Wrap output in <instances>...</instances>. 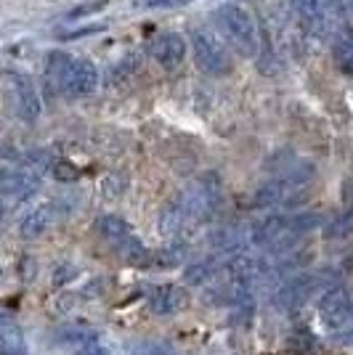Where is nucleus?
Masks as SVG:
<instances>
[{
  "label": "nucleus",
  "instance_id": "2eb2a0df",
  "mask_svg": "<svg viewBox=\"0 0 353 355\" xmlns=\"http://www.w3.org/2000/svg\"><path fill=\"white\" fill-rule=\"evenodd\" d=\"M96 231H99L104 241H109L115 250L125 247L133 239L131 225H128V220H122L120 215H101V218L96 220Z\"/></svg>",
  "mask_w": 353,
  "mask_h": 355
},
{
  "label": "nucleus",
  "instance_id": "4be33fe9",
  "mask_svg": "<svg viewBox=\"0 0 353 355\" xmlns=\"http://www.w3.org/2000/svg\"><path fill=\"white\" fill-rule=\"evenodd\" d=\"M51 170H54L56 180H61V183H72V180H77V178H80L77 167H72V164L64 162V159H59L56 164H51Z\"/></svg>",
  "mask_w": 353,
  "mask_h": 355
},
{
  "label": "nucleus",
  "instance_id": "6ab92c4d",
  "mask_svg": "<svg viewBox=\"0 0 353 355\" xmlns=\"http://www.w3.org/2000/svg\"><path fill=\"white\" fill-rule=\"evenodd\" d=\"M128 355H178V350L165 340H133L125 345Z\"/></svg>",
  "mask_w": 353,
  "mask_h": 355
},
{
  "label": "nucleus",
  "instance_id": "1a4fd4ad",
  "mask_svg": "<svg viewBox=\"0 0 353 355\" xmlns=\"http://www.w3.org/2000/svg\"><path fill=\"white\" fill-rule=\"evenodd\" d=\"M69 212L67 207V199H54V202H43L38 207H32L22 223H19V234L24 239H38L43 236L45 231H51L56 223Z\"/></svg>",
  "mask_w": 353,
  "mask_h": 355
},
{
  "label": "nucleus",
  "instance_id": "20e7f679",
  "mask_svg": "<svg viewBox=\"0 0 353 355\" xmlns=\"http://www.w3.org/2000/svg\"><path fill=\"white\" fill-rule=\"evenodd\" d=\"M313 175H316L313 164H297L293 170L265 180L252 196V205L255 207H290V205H297L311 191Z\"/></svg>",
  "mask_w": 353,
  "mask_h": 355
},
{
  "label": "nucleus",
  "instance_id": "f03ea898",
  "mask_svg": "<svg viewBox=\"0 0 353 355\" xmlns=\"http://www.w3.org/2000/svg\"><path fill=\"white\" fill-rule=\"evenodd\" d=\"M213 19L218 24V35H221L226 43L234 48L236 53L247 56V59H258L261 53V30H258V21L252 16L250 8L239 6V3H221Z\"/></svg>",
  "mask_w": 353,
  "mask_h": 355
},
{
  "label": "nucleus",
  "instance_id": "6e6552de",
  "mask_svg": "<svg viewBox=\"0 0 353 355\" xmlns=\"http://www.w3.org/2000/svg\"><path fill=\"white\" fill-rule=\"evenodd\" d=\"M353 315V295L345 286H329L324 297L319 300V318H322L324 329L329 331H340L343 326L351 321Z\"/></svg>",
  "mask_w": 353,
  "mask_h": 355
},
{
  "label": "nucleus",
  "instance_id": "39448f33",
  "mask_svg": "<svg viewBox=\"0 0 353 355\" xmlns=\"http://www.w3.org/2000/svg\"><path fill=\"white\" fill-rule=\"evenodd\" d=\"M192 43L194 61L199 67V72L210 74V77H221V74L231 72V53L229 45L215 30H205V27H194L189 35Z\"/></svg>",
  "mask_w": 353,
  "mask_h": 355
},
{
  "label": "nucleus",
  "instance_id": "f3484780",
  "mask_svg": "<svg viewBox=\"0 0 353 355\" xmlns=\"http://www.w3.org/2000/svg\"><path fill=\"white\" fill-rule=\"evenodd\" d=\"M54 340L59 342V345H67V347H80V350H83V347H90V345L99 342V331H96L93 326L72 324V326L59 329Z\"/></svg>",
  "mask_w": 353,
  "mask_h": 355
},
{
  "label": "nucleus",
  "instance_id": "f257e3e1",
  "mask_svg": "<svg viewBox=\"0 0 353 355\" xmlns=\"http://www.w3.org/2000/svg\"><path fill=\"white\" fill-rule=\"evenodd\" d=\"M45 74L67 98H85L90 93H96L101 83L99 67L88 59H74L69 53L54 51L45 59Z\"/></svg>",
  "mask_w": 353,
  "mask_h": 355
},
{
  "label": "nucleus",
  "instance_id": "0eeeda50",
  "mask_svg": "<svg viewBox=\"0 0 353 355\" xmlns=\"http://www.w3.org/2000/svg\"><path fill=\"white\" fill-rule=\"evenodd\" d=\"M297 19L313 37H332L338 27V6L335 0H290Z\"/></svg>",
  "mask_w": 353,
  "mask_h": 355
},
{
  "label": "nucleus",
  "instance_id": "aec40b11",
  "mask_svg": "<svg viewBox=\"0 0 353 355\" xmlns=\"http://www.w3.org/2000/svg\"><path fill=\"white\" fill-rule=\"evenodd\" d=\"M353 234V209H345L340 212L338 218L324 225V236L327 239H348Z\"/></svg>",
  "mask_w": 353,
  "mask_h": 355
},
{
  "label": "nucleus",
  "instance_id": "5701e85b",
  "mask_svg": "<svg viewBox=\"0 0 353 355\" xmlns=\"http://www.w3.org/2000/svg\"><path fill=\"white\" fill-rule=\"evenodd\" d=\"M59 268H61L59 273L54 270V284H59V286H61V284H67L69 279H74V276H77V268H74V266H59Z\"/></svg>",
  "mask_w": 353,
  "mask_h": 355
},
{
  "label": "nucleus",
  "instance_id": "a211bd4d",
  "mask_svg": "<svg viewBox=\"0 0 353 355\" xmlns=\"http://www.w3.org/2000/svg\"><path fill=\"white\" fill-rule=\"evenodd\" d=\"M189 257V244L186 241H173L160 252H154V268H181Z\"/></svg>",
  "mask_w": 353,
  "mask_h": 355
},
{
  "label": "nucleus",
  "instance_id": "9b49d317",
  "mask_svg": "<svg viewBox=\"0 0 353 355\" xmlns=\"http://www.w3.org/2000/svg\"><path fill=\"white\" fill-rule=\"evenodd\" d=\"M147 51L162 69H176L178 64L186 59V40L178 32H160L151 37Z\"/></svg>",
  "mask_w": 353,
  "mask_h": 355
},
{
  "label": "nucleus",
  "instance_id": "7ed1b4c3",
  "mask_svg": "<svg viewBox=\"0 0 353 355\" xmlns=\"http://www.w3.org/2000/svg\"><path fill=\"white\" fill-rule=\"evenodd\" d=\"M221 196H223V183L221 178H218V173H202L199 178H194L183 191L176 193L170 202L178 209L183 225L189 228L194 223L207 220L218 209Z\"/></svg>",
  "mask_w": 353,
  "mask_h": 355
},
{
  "label": "nucleus",
  "instance_id": "ddd939ff",
  "mask_svg": "<svg viewBox=\"0 0 353 355\" xmlns=\"http://www.w3.org/2000/svg\"><path fill=\"white\" fill-rule=\"evenodd\" d=\"M223 276V257H207L197 260L183 268V286H197V289H210L221 282Z\"/></svg>",
  "mask_w": 353,
  "mask_h": 355
},
{
  "label": "nucleus",
  "instance_id": "393cba45",
  "mask_svg": "<svg viewBox=\"0 0 353 355\" xmlns=\"http://www.w3.org/2000/svg\"><path fill=\"white\" fill-rule=\"evenodd\" d=\"M345 345H351V347H353V329H351V334L345 337Z\"/></svg>",
  "mask_w": 353,
  "mask_h": 355
},
{
  "label": "nucleus",
  "instance_id": "423d86ee",
  "mask_svg": "<svg viewBox=\"0 0 353 355\" xmlns=\"http://www.w3.org/2000/svg\"><path fill=\"white\" fill-rule=\"evenodd\" d=\"M324 286V273H295L287 282H281L274 292V305L281 313H293L303 308L311 297Z\"/></svg>",
  "mask_w": 353,
  "mask_h": 355
},
{
  "label": "nucleus",
  "instance_id": "4468645a",
  "mask_svg": "<svg viewBox=\"0 0 353 355\" xmlns=\"http://www.w3.org/2000/svg\"><path fill=\"white\" fill-rule=\"evenodd\" d=\"M332 59L345 74H353V24L340 21L332 32Z\"/></svg>",
  "mask_w": 353,
  "mask_h": 355
},
{
  "label": "nucleus",
  "instance_id": "412c9836",
  "mask_svg": "<svg viewBox=\"0 0 353 355\" xmlns=\"http://www.w3.org/2000/svg\"><path fill=\"white\" fill-rule=\"evenodd\" d=\"M194 0H136L138 8H147V11H170V8H183Z\"/></svg>",
  "mask_w": 353,
  "mask_h": 355
},
{
  "label": "nucleus",
  "instance_id": "9d476101",
  "mask_svg": "<svg viewBox=\"0 0 353 355\" xmlns=\"http://www.w3.org/2000/svg\"><path fill=\"white\" fill-rule=\"evenodd\" d=\"M8 88H11V98H14V109L19 119L38 122L40 112H43V104H40V93H38L35 80H32L30 74L14 72L8 77Z\"/></svg>",
  "mask_w": 353,
  "mask_h": 355
},
{
  "label": "nucleus",
  "instance_id": "b1692460",
  "mask_svg": "<svg viewBox=\"0 0 353 355\" xmlns=\"http://www.w3.org/2000/svg\"><path fill=\"white\" fill-rule=\"evenodd\" d=\"M77 355H109L104 347H96V345H90V347H83V350H77Z\"/></svg>",
  "mask_w": 353,
  "mask_h": 355
},
{
  "label": "nucleus",
  "instance_id": "dca6fc26",
  "mask_svg": "<svg viewBox=\"0 0 353 355\" xmlns=\"http://www.w3.org/2000/svg\"><path fill=\"white\" fill-rule=\"evenodd\" d=\"M0 355H27L24 331L3 313H0Z\"/></svg>",
  "mask_w": 353,
  "mask_h": 355
},
{
  "label": "nucleus",
  "instance_id": "f8f14e48",
  "mask_svg": "<svg viewBox=\"0 0 353 355\" xmlns=\"http://www.w3.org/2000/svg\"><path fill=\"white\" fill-rule=\"evenodd\" d=\"M189 308V289L183 284H165L149 297V311L154 315H176Z\"/></svg>",
  "mask_w": 353,
  "mask_h": 355
}]
</instances>
